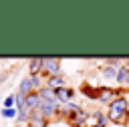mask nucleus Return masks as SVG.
Masks as SVG:
<instances>
[{"label":"nucleus","instance_id":"f257e3e1","mask_svg":"<svg viewBox=\"0 0 129 127\" xmlns=\"http://www.w3.org/2000/svg\"><path fill=\"white\" fill-rule=\"evenodd\" d=\"M107 119L111 125H119V127H127L129 125V97L127 95H119L115 97L105 111Z\"/></svg>","mask_w":129,"mask_h":127},{"label":"nucleus","instance_id":"f03ea898","mask_svg":"<svg viewBox=\"0 0 129 127\" xmlns=\"http://www.w3.org/2000/svg\"><path fill=\"white\" fill-rule=\"evenodd\" d=\"M58 117H62L71 127H83L87 119V111L77 103H69L58 107Z\"/></svg>","mask_w":129,"mask_h":127},{"label":"nucleus","instance_id":"7ed1b4c3","mask_svg":"<svg viewBox=\"0 0 129 127\" xmlns=\"http://www.w3.org/2000/svg\"><path fill=\"white\" fill-rule=\"evenodd\" d=\"M40 62H42V73H40L42 79H48V77L60 75L62 58H58V56H40Z\"/></svg>","mask_w":129,"mask_h":127},{"label":"nucleus","instance_id":"20e7f679","mask_svg":"<svg viewBox=\"0 0 129 127\" xmlns=\"http://www.w3.org/2000/svg\"><path fill=\"white\" fill-rule=\"evenodd\" d=\"M44 85V81H42V77L40 75H36V77H24L20 83H18V91L16 93H20V95H30V93H36L40 87Z\"/></svg>","mask_w":129,"mask_h":127},{"label":"nucleus","instance_id":"39448f33","mask_svg":"<svg viewBox=\"0 0 129 127\" xmlns=\"http://www.w3.org/2000/svg\"><path fill=\"white\" fill-rule=\"evenodd\" d=\"M119 95H125V91L123 89H113V87H107V85H99L97 87V101L103 103V105H109Z\"/></svg>","mask_w":129,"mask_h":127},{"label":"nucleus","instance_id":"423d86ee","mask_svg":"<svg viewBox=\"0 0 129 127\" xmlns=\"http://www.w3.org/2000/svg\"><path fill=\"white\" fill-rule=\"evenodd\" d=\"M56 91V101H58V105H69V103H75V99H77V91L73 89V87H60V89H54Z\"/></svg>","mask_w":129,"mask_h":127},{"label":"nucleus","instance_id":"0eeeda50","mask_svg":"<svg viewBox=\"0 0 129 127\" xmlns=\"http://www.w3.org/2000/svg\"><path fill=\"white\" fill-rule=\"evenodd\" d=\"M115 83L119 85V89L123 87H129V65H119L117 67V77H115Z\"/></svg>","mask_w":129,"mask_h":127},{"label":"nucleus","instance_id":"6e6552de","mask_svg":"<svg viewBox=\"0 0 129 127\" xmlns=\"http://www.w3.org/2000/svg\"><path fill=\"white\" fill-rule=\"evenodd\" d=\"M36 95H38V99H40V101L58 103V101H56V91H54V89H50V87H46V85H42V87L36 91Z\"/></svg>","mask_w":129,"mask_h":127},{"label":"nucleus","instance_id":"1a4fd4ad","mask_svg":"<svg viewBox=\"0 0 129 127\" xmlns=\"http://www.w3.org/2000/svg\"><path fill=\"white\" fill-rule=\"evenodd\" d=\"M48 119H44L38 111H30V117H28V123L26 127H48Z\"/></svg>","mask_w":129,"mask_h":127},{"label":"nucleus","instance_id":"9d476101","mask_svg":"<svg viewBox=\"0 0 129 127\" xmlns=\"http://www.w3.org/2000/svg\"><path fill=\"white\" fill-rule=\"evenodd\" d=\"M42 73V62H40V56H34L28 60V77H36Z\"/></svg>","mask_w":129,"mask_h":127},{"label":"nucleus","instance_id":"9b49d317","mask_svg":"<svg viewBox=\"0 0 129 127\" xmlns=\"http://www.w3.org/2000/svg\"><path fill=\"white\" fill-rule=\"evenodd\" d=\"M44 85L50 87V89H60V87H67V79L62 75H54V77H48L44 81Z\"/></svg>","mask_w":129,"mask_h":127},{"label":"nucleus","instance_id":"f8f14e48","mask_svg":"<svg viewBox=\"0 0 129 127\" xmlns=\"http://www.w3.org/2000/svg\"><path fill=\"white\" fill-rule=\"evenodd\" d=\"M117 67H119V65H109V62H105V65L101 67V77H105V79H109V81H115V77H117Z\"/></svg>","mask_w":129,"mask_h":127},{"label":"nucleus","instance_id":"ddd939ff","mask_svg":"<svg viewBox=\"0 0 129 127\" xmlns=\"http://www.w3.org/2000/svg\"><path fill=\"white\" fill-rule=\"evenodd\" d=\"M81 93L85 95V99H89V101H97V87H95V85L83 83V85H81Z\"/></svg>","mask_w":129,"mask_h":127},{"label":"nucleus","instance_id":"4468645a","mask_svg":"<svg viewBox=\"0 0 129 127\" xmlns=\"http://www.w3.org/2000/svg\"><path fill=\"white\" fill-rule=\"evenodd\" d=\"M38 105H40V99H38V95H36V93H30V95H26V97H24V107H26L28 111H36V109H38Z\"/></svg>","mask_w":129,"mask_h":127},{"label":"nucleus","instance_id":"2eb2a0df","mask_svg":"<svg viewBox=\"0 0 129 127\" xmlns=\"http://www.w3.org/2000/svg\"><path fill=\"white\" fill-rule=\"evenodd\" d=\"M28 117H30V111H28L26 107L16 111V123H18V125H24V123H28Z\"/></svg>","mask_w":129,"mask_h":127},{"label":"nucleus","instance_id":"dca6fc26","mask_svg":"<svg viewBox=\"0 0 129 127\" xmlns=\"http://www.w3.org/2000/svg\"><path fill=\"white\" fill-rule=\"evenodd\" d=\"M16 103H14V95H8V97H4V101H2V109H12Z\"/></svg>","mask_w":129,"mask_h":127},{"label":"nucleus","instance_id":"f3484780","mask_svg":"<svg viewBox=\"0 0 129 127\" xmlns=\"http://www.w3.org/2000/svg\"><path fill=\"white\" fill-rule=\"evenodd\" d=\"M2 117H4V119H16V107H12V109H2Z\"/></svg>","mask_w":129,"mask_h":127},{"label":"nucleus","instance_id":"a211bd4d","mask_svg":"<svg viewBox=\"0 0 129 127\" xmlns=\"http://www.w3.org/2000/svg\"><path fill=\"white\" fill-rule=\"evenodd\" d=\"M127 65H129V58H127Z\"/></svg>","mask_w":129,"mask_h":127},{"label":"nucleus","instance_id":"6ab92c4d","mask_svg":"<svg viewBox=\"0 0 129 127\" xmlns=\"http://www.w3.org/2000/svg\"><path fill=\"white\" fill-rule=\"evenodd\" d=\"M16 127H20V125H16Z\"/></svg>","mask_w":129,"mask_h":127}]
</instances>
